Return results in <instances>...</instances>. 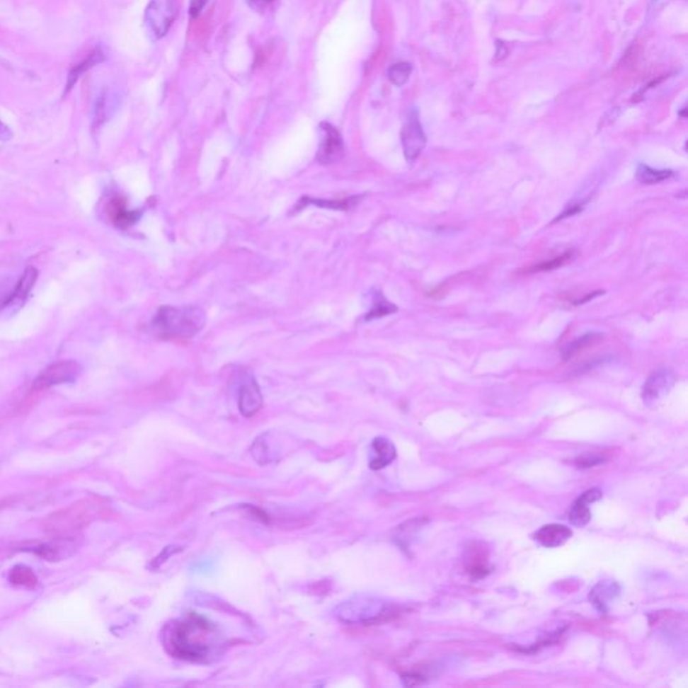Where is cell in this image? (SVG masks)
<instances>
[{"label": "cell", "instance_id": "6da1fadb", "mask_svg": "<svg viewBox=\"0 0 688 688\" xmlns=\"http://www.w3.org/2000/svg\"><path fill=\"white\" fill-rule=\"evenodd\" d=\"M224 644L219 628L207 617L194 612L168 624L164 632L166 650L185 662H212V658L219 655Z\"/></svg>", "mask_w": 688, "mask_h": 688}, {"label": "cell", "instance_id": "7a4b0ae2", "mask_svg": "<svg viewBox=\"0 0 688 688\" xmlns=\"http://www.w3.org/2000/svg\"><path fill=\"white\" fill-rule=\"evenodd\" d=\"M206 315L195 305L161 306L152 319V332L161 339H191L205 327Z\"/></svg>", "mask_w": 688, "mask_h": 688}, {"label": "cell", "instance_id": "3957f363", "mask_svg": "<svg viewBox=\"0 0 688 688\" xmlns=\"http://www.w3.org/2000/svg\"><path fill=\"white\" fill-rule=\"evenodd\" d=\"M398 613L396 605L371 596L351 597L333 610L336 619L347 625H374L389 621Z\"/></svg>", "mask_w": 688, "mask_h": 688}, {"label": "cell", "instance_id": "277c9868", "mask_svg": "<svg viewBox=\"0 0 688 688\" xmlns=\"http://www.w3.org/2000/svg\"><path fill=\"white\" fill-rule=\"evenodd\" d=\"M100 511V505L92 499H85L61 510L45 522V529L57 538H64L85 529Z\"/></svg>", "mask_w": 688, "mask_h": 688}, {"label": "cell", "instance_id": "5b68a950", "mask_svg": "<svg viewBox=\"0 0 688 688\" xmlns=\"http://www.w3.org/2000/svg\"><path fill=\"white\" fill-rule=\"evenodd\" d=\"M80 363L76 360H59L47 366L35 378L33 389L34 390H45L58 384H71L81 375Z\"/></svg>", "mask_w": 688, "mask_h": 688}, {"label": "cell", "instance_id": "8992f818", "mask_svg": "<svg viewBox=\"0 0 688 688\" xmlns=\"http://www.w3.org/2000/svg\"><path fill=\"white\" fill-rule=\"evenodd\" d=\"M401 139H402V147H403V154L406 160L409 163H413L418 159V156L423 154L426 146V136L420 121V115L414 108L409 112L408 119L403 124Z\"/></svg>", "mask_w": 688, "mask_h": 688}, {"label": "cell", "instance_id": "52a82bcc", "mask_svg": "<svg viewBox=\"0 0 688 688\" xmlns=\"http://www.w3.org/2000/svg\"><path fill=\"white\" fill-rule=\"evenodd\" d=\"M176 16V0H151L146 10V23L149 31L163 38Z\"/></svg>", "mask_w": 688, "mask_h": 688}, {"label": "cell", "instance_id": "ba28073f", "mask_svg": "<svg viewBox=\"0 0 688 688\" xmlns=\"http://www.w3.org/2000/svg\"><path fill=\"white\" fill-rule=\"evenodd\" d=\"M676 384V375L671 370L660 369L653 371L646 381L641 390L643 402L647 406H653L659 403L665 397Z\"/></svg>", "mask_w": 688, "mask_h": 688}, {"label": "cell", "instance_id": "9c48e42d", "mask_svg": "<svg viewBox=\"0 0 688 688\" xmlns=\"http://www.w3.org/2000/svg\"><path fill=\"white\" fill-rule=\"evenodd\" d=\"M320 130L323 132V139L318 151V160L321 164H333L343 158L342 134L330 122H321Z\"/></svg>", "mask_w": 688, "mask_h": 688}, {"label": "cell", "instance_id": "30bf717a", "mask_svg": "<svg viewBox=\"0 0 688 688\" xmlns=\"http://www.w3.org/2000/svg\"><path fill=\"white\" fill-rule=\"evenodd\" d=\"M239 408L242 415L253 417L263 408V394L260 386L252 377H246L239 389Z\"/></svg>", "mask_w": 688, "mask_h": 688}, {"label": "cell", "instance_id": "8fae6325", "mask_svg": "<svg viewBox=\"0 0 688 688\" xmlns=\"http://www.w3.org/2000/svg\"><path fill=\"white\" fill-rule=\"evenodd\" d=\"M602 498V492L598 488H592L583 493L573 505L570 507L569 522L575 527H585L592 517L589 505L598 502Z\"/></svg>", "mask_w": 688, "mask_h": 688}, {"label": "cell", "instance_id": "7c38bea8", "mask_svg": "<svg viewBox=\"0 0 688 688\" xmlns=\"http://www.w3.org/2000/svg\"><path fill=\"white\" fill-rule=\"evenodd\" d=\"M37 278H38V270L33 266H28L25 270V273L22 275V278L19 280V282L16 284V288L13 292V294L3 304V308L8 309L11 314L16 312L18 309H21L26 303L30 292L34 288Z\"/></svg>", "mask_w": 688, "mask_h": 688}, {"label": "cell", "instance_id": "4fadbf2b", "mask_svg": "<svg viewBox=\"0 0 688 688\" xmlns=\"http://www.w3.org/2000/svg\"><path fill=\"white\" fill-rule=\"evenodd\" d=\"M397 457V449L394 444L384 437H377L371 442L370 468L372 471H379L389 466Z\"/></svg>", "mask_w": 688, "mask_h": 688}, {"label": "cell", "instance_id": "5bb4252c", "mask_svg": "<svg viewBox=\"0 0 688 688\" xmlns=\"http://www.w3.org/2000/svg\"><path fill=\"white\" fill-rule=\"evenodd\" d=\"M573 531L563 524H546L534 534V539L543 547L554 549L569 541Z\"/></svg>", "mask_w": 688, "mask_h": 688}, {"label": "cell", "instance_id": "9a60e30c", "mask_svg": "<svg viewBox=\"0 0 688 688\" xmlns=\"http://www.w3.org/2000/svg\"><path fill=\"white\" fill-rule=\"evenodd\" d=\"M619 593H620L619 583L610 580L601 581L590 590L589 601L601 614H605L608 613L609 604L619 596Z\"/></svg>", "mask_w": 688, "mask_h": 688}, {"label": "cell", "instance_id": "2e32d148", "mask_svg": "<svg viewBox=\"0 0 688 688\" xmlns=\"http://www.w3.org/2000/svg\"><path fill=\"white\" fill-rule=\"evenodd\" d=\"M108 214H109L110 221L120 229H128L130 226L134 225L142 215L139 212L130 210L127 207L125 200L119 198V197L112 198V200L109 202Z\"/></svg>", "mask_w": 688, "mask_h": 688}, {"label": "cell", "instance_id": "e0dca14e", "mask_svg": "<svg viewBox=\"0 0 688 688\" xmlns=\"http://www.w3.org/2000/svg\"><path fill=\"white\" fill-rule=\"evenodd\" d=\"M117 94L112 91H104L100 93L93 105V122L94 125H100L108 120L113 109L117 105Z\"/></svg>", "mask_w": 688, "mask_h": 688}, {"label": "cell", "instance_id": "ac0fdd59", "mask_svg": "<svg viewBox=\"0 0 688 688\" xmlns=\"http://www.w3.org/2000/svg\"><path fill=\"white\" fill-rule=\"evenodd\" d=\"M359 200V197H350V198L344 199H315L309 198V197H304V198L300 199V202L297 203V206L294 207V212H299L302 209H304L305 206H309V205H314V206H318V207H324V209H330V210H343V212H347L350 209H352Z\"/></svg>", "mask_w": 688, "mask_h": 688}, {"label": "cell", "instance_id": "d6986e66", "mask_svg": "<svg viewBox=\"0 0 688 688\" xmlns=\"http://www.w3.org/2000/svg\"><path fill=\"white\" fill-rule=\"evenodd\" d=\"M425 522H426V519H413V520H409V522L401 524L396 529L394 541L399 547H402V550H406V549L411 547L414 537H417L420 529L424 527Z\"/></svg>", "mask_w": 688, "mask_h": 688}, {"label": "cell", "instance_id": "ffe728a7", "mask_svg": "<svg viewBox=\"0 0 688 688\" xmlns=\"http://www.w3.org/2000/svg\"><path fill=\"white\" fill-rule=\"evenodd\" d=\"M104 59H105V53H104V52H103V50L98 47V49H96L94 52L89 54V57H88L85 61H82L80 65H76V67H74V69H73V70L69 73V77H67V92H69V91H70V89H71V88L76 85V82H77L79 79H80L81 74H84L85 71H88V70H89L91 67H94V65H97V64L103 62Z\"/></svg>", "mask_w": 688, "mask_h": 688}, {"label": "cell", "instance_id": "44dd1931", "mask_svg": "<svg viewBox=\"0 0 688 688\" xmlns=\"http://www.w3.org/2000/svg\"><path fill=\"white\" fill-rule=\"evenodd\" d=\"M604 338L602 333L600 332H589V333H585L583 336L577 338L575 340H573L571 343L568 344L563 351H562V357L565 360H569L570 357L577 355L578 352H581L583 350H585L586 347H589L590 344L597 343L600 342L601 339Z\"/></svg>", "mask_w": 688, "mask_h": 688}, {"label": "cell", "instance_id": "7402d4cb", "mask_svg": "<svg viewBox=\"0 0 688 688\" xmlns=\"http://www.w3.org/2000/svg\"><path fill=\"white\" fill-rule=\"evenodd\" d=\"M276 453L277 452L269 442L268 435H263L256 438V441L253 442L252 456L258 464H269L275 461Z\"/></svg>", "mask_w": 688, "mask_h": 688}, {"label": "cell", "instance_id": "603a6c76", "mask_svg": "<svg viewBox=\"0 0 688 688\" xmlns=\"http://www.w3.org/2000/svg\"><path fill=\"white\" fill-rule=\"evenodd\" d=\"M674 175L671 170H655L646 164H640L636 170V178L644 185H656L670 179Z\"/></svg>", "mask_w": 688, "mask_h": 688}, {"label": "cell", "instance_id": "cb8c5ba5", "mask_svg": "<svg viewBox=\"0 0 688 688\" xmlns=\"http://www.w3.org/2000/svg\"><path fill=\"white\" fill-rule=\"evenodd\" d=\"M10 581L18 586L34 587L38 583V578L33 569L27 568L25 565H18L10 571Z\"/></svg>", "mask_w": 688, "mask_h": 688}, {"label": "cell", "instance_id": "d4e9b609", "mask_svg": "<svg viewBox=\"0 0 688 688\" xmlns=\"http://www.w3.org/2000/svg\"><path fill=\"white\" fill-rule=\"evenodd\" d=\"M394 312H397V306L391 304V303H389L384 299V294L378 293V296L375 297V302H374V305H372L370 312L366 316V320L384 318L386 315H390V314H394Z\"/></svg>", "mask_w": 688, "mask_h": 688}, {"label": "cell", "instance_id": "484cf974", "mask_svg": "<svg viewBox=\"0 0 688 688\" xmlns=\"http://www.w3.org/2000/svg\"><path fill=\"white\" fill-rule=\"evenodd\" d=\"M574 257H575V253L573 252V251H568V252L561 254L559 257H556V258H553L550 261H544V263L532 266L529 272H547V270H554L556 268H561V266L568 264L569 261H573Z\"/></svg>", "mask_w": 688, "mask_h": 688}, {"label": "cell", "instance_id": "4316f807", "mask_svg": "<svg viewBox=\"0 0 688 688\" xmlns=\"http://www.w3.org/2000/svg\"><path fill=\"white\" fill-rule=\"evenodd\" d=\"M411 73V65L408 62H398L396 65L389 69V79L396 85L402 86L406 81L409 80Z\"/></svg>", "mask_w": 688, "mask_h": 688}, {"label": "cell", "instance_id": "83f0119b", "mask_svg": "<svg viewBox=\"0 0 688 688\" xmlns=\"http://www.w3.org/2000/svg\"><path fill=\"white\" fill-rule=\"evenodd\" d=\"M605 459L601 457V456H590V454H586V456H583L580 459H577V464L580 466H593V465H597V464H601L604 461Z\"/></svg>", "mask_w": 688, "mask_h": 688}, {"label": "cell", "instance_id": "f1b7e54d", "mask_svg": "<svg viewBox=\"0 0 688 688\" xmlns=\"http://www.w3.org/2000/svg\"><path fill=\"white\" fill-rule=\"evenodd\" d=\"M207 0H191L190 1V15L191 18H197L202 13L203 7L206 6Z\"/></svg>", "mask_w": 688, "mask_h": 688}, {"label": "cell", "instance_id": "f546056e", "mask_svg": "<svg viewBox=\"0 0 688 688\" xmlns=\"http://www.w3.org/2000/svg\"><path fill=\"white\" fill-rule=\"evenodd\" d=\"M248 1H249V6L252 8L260 11V13H263L269 6H272L276 0H248Z\"/></svg>", "mask_w": 688, "mask_h": 688}, {"label": "cell", "instance_id": "4dcf8cb0", "mask_svg": "<svg viewBox=\"0 0 688 688\" xmlns=\"http://www.w3.org/2000/svg\"><path fill=\"white\" fill-rule=\"evenodd\" d=\"M11 137H13V132L10 131V128H8V127H7L4 122H1V121H0V140H1V142H7V140H10Z\"/></svg>", "mask_w": 688, "mask_h": 688}, {"label": "cell", "instance_id": "1f68e13d", "mask_svg": "<svg viewBox=\"0 0 688 688\" xmlns=\"http://www.w3.org/2000/svg\"><path fill=\"white\" fill-rule=\"evenodd\" d=\"M604 293H605V292L604 291H597L595 292V293H590V294H586V297H583V299H580V300H577V302H574V304L575 305L585 304V303H587L589 300H592V299H595L597 294H604Z\"/></svg>", "mask_w": 688, "mask_h": 688}]
</instances>
